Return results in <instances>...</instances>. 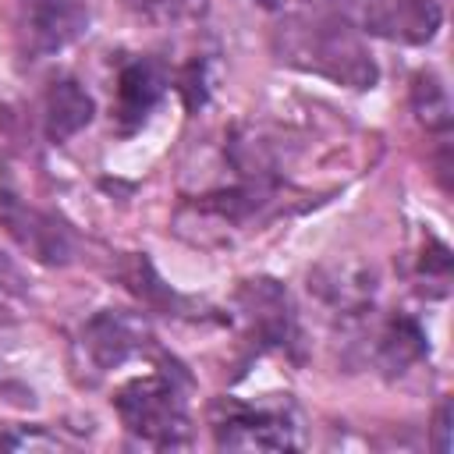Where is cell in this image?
Returning a JSON list of instances; mask_svg holds the SVG:
<instances>
[{"label": "cell", "instance_id": "obj_1", "mask_svg": "<svg viewBox=\"0 0 454 454\" xmlns=\"http://www.w3.org/2000/svg\"><path fill=\"white\" fill-rule=\"evenodd\" d=\"M273 53L280 64L330 78L348 89H372L380 71L362 43V35L351 28L348 18L333 11H298L287 14L273 28Z\"/></svg>", "mask_w": 454, "mask_h": 454}, {"label": "cell", "instance_id": "obj_2", "mask_svg": "<svg viewBox=\"0 0 454 454\" xmlns=\"http://www.w3.org/2000/svg\"><path fill=\"white\" fill-rule=\"evenodd\" d=\"M114 408L121 426L160 450L188 447L192 443V426H188V404L184 390L174 372H142L131 376L128 383L117 387Z\"/></svg>", "mask_w": 454, "mask_h": 454}, {"label": "cell", "instance_id": "obj_3", "mask_svg": "<svg viewBox=\"0 0 454 454\" xmlns=\"http://www.w3.org/2000/svg\"><path fill=\"white\" fill-rule=\"evenodd\" d=\"M149 348H153V333L142 316L124 309H103L82 323L71 344V365L82 383L96 387L131 358L145 355Z\"/></svg>", "mask_w": 454, "mask_h": 454}, {"label": "cell", "instance_id": "obj_4", "mask_svg": "<svg viewBox=\"0 0 454 454\" xmlns=\"http://www.w3.org/2000/svg\"><path fill=\"white\" fill-rule=\"evenodd\" d=\"M25 53L46 57L67 50L89 28L85 0H11Z\"/></svg>", "mask_w": 454, "mask_h": 454}, {"label": "cell", "instance_id": "obj_5", "mask_svg": "<svg viewBox=\"0 0 454 454\" xmlns=\"http://www.w3.org/2000/svg\"><path fill=\"white\" fill-rule=\"evenodd\" d=\"M213 436L216 447L227 450H287L301 443L284 411L241 404L231 397L213 408Z\"/></svg>", "mask_w": 454, "mask_h": 454}, {"label": "cell", "instance_id": "obj_6", "mask_svg": "<svg viewBox=\"0 0 454 454\" xmlns=\"http://www.w3.org/2000/svg\"><path fill=\"white\" fill-rule=\"evenodd\" d=\"M238 316L245 323V330L266 344V348H291L298 340V326H294V309L287 291L270 280V277H255V280H241L238 294H234Z\"/></svg>", "mask_w": 454, "mask_h": 454}, {"label": "cell", "instance_id": "obj_7", "mask_svg": "<svg viewBox=\"0 0 454 454\" xmlns=\"http://www.w3.org/2000/svg\"><path fill=\"white\" fill-rule=\"evenodd\" d=\"M0 223L7 227V234L39 262L46 266H64L74 252L71 234L64 231V223L43 209H35L32 202L18 199L14 192L0 188Z\"/></svg>", "mask_w": 454, "mask_h": 454}, {"label": "cell", "instance_id": "obj_8", "mask_svg": "<svg viewBox=\"0 0 454 454\" xmlns=\"http://www.w3.org/2000/svg\"><path fill=\"white\" fill-rule=\"evenodd\" d=\"M167 74L149 57H128L117 64L114 74V124L121 135H131L149 121L156 103L163 99Z\"/></svg>", "mask_w": 454, "mask_h": 454}, {"label": "cell", "instance_id": "obj_9", "mask_svg": "<svg viewBox=\"0 0 454 454\" xmlns=\"http://www.w3.org/2000/svg\"><path fill=\"white\" fill-rule=\"evenodd\" d=\"M309 291L337 316H362L376 298V270L358 259H330L309 273Z\"/></svg>", "mask_w": 454, "mask_h": 454}, {"label": "cell", "instance_id": "obj_10", "mask_svg": "<svg viewBox=\"0 0 454 454\" xmlns=\"http://www.w3.org/2000/svg\"><path fill=\"white\" fill-rule=\"evenodd\" d=\"M362 25L390 43L426 46L443 25V7L436 0H369Z\"/></svg>", "mask_w": 454, "mask_h": 454}, {"label": "cell", "instance_id": "obj_11", "mask_svg": "<svg viewBox=\"0 0 454 454\" xmlns=\"http://www.w3.org/2000/svg\"><path fill=\"white\" fill-rule=\"evenodd\" d=\"M92 114H96V103L74 78L50 82V89L43 96V131L53 145L71 142L82 128H89Z\"/></svg>", "mask_w": 454, "mask_h": 454}, {"label": "cell", "instance_id": "obj_12", "mask_svg": "<svg viewBox=\"0 0 454 454\" xmlns=\"http://www.w3.org/2000/svg\"><path fill=\"white\" fill-rule=\"evenodd\" d=\"M376 362L383 372H404L411 365H419L426 358V333L415 319L408 316H394L383 323V330L376 333Z\"/></svg>", "mask_w": 454, "mask_h": 454}, {"label": "cell", "instance_id": "obj_13", "mask_svg": "<svg viewBox=\"0 0 454 454\" xmlns=\"http://www.w3.org/2000/svg\"><path fill=\"white\" fill-rule=\"evenodd\" d=\"M411 114L426 131H447L454 114H450V96L447 85L436 71H419L411 78Z\"/></svg>", "mask_w": 454, "mask_h": 454}, {"label": "cell", "instance_id": "obj_14", "mask_svg": "<svg viewBox=\"0 0 454 454\" xmlns=\"http://www.w3.org/2000/svg\"><path fill=\"white\" fill-rule=\"evenodd\" d=\"M124 7L153 25H181L199 21L209 11V0H124Z\"/></svg>", "mask_w": 454, "mask_h": 454}, {"label": "cell", "instance_id": "obj_15", "mask_svg": "<svg viewBox=\"0 0 454 454\" xmlns=\"http://www.w3.org/2000/svg\"><path fill=\"white\" fill-rule=\"evenodd\" d=\"M25 309V280L14 262L0 252V316H18Z\"/></svg>", "mask_w": 454, "mask_h": 454}, {"label": "cell", "instance_id": "obj_16", "mask_svg": "<svg viewBox=\"0 0 454 454\" xmlns=\"http://www.w3.org/2000/svg\"><path fill=\"white\" fill-rule=\"evenodd\" d=\"M4 447H60L57 436H46V433H28V436H0Z\"/></svg>", "mask_w": 454, "mask_h": 454}, {"label": "cell", "instance_id": "obj_17", "mask_svg": "<svg viewBox=\"0 0 454 454\" xmlns=\"http://www.w3.org/2000/svg\"><path fill=\"white\" fill-rule=\"evenodd\" d=\"M447 419H450V404L443 401V404H440V411H436V426H433V433H436L433 447H436V450H447V447H450V440H447V429H450V426H447Z\"/></svg>", "mask_w": 454, "mask_h": 454}, {"label": "cell", "instance_id": "obj_18", "mask_svg": "<svg viewBox=\"0 0 454 454\" xmlns=\"http://www.w3.org/2000/svg\"><path fill=\"white\" fill-rule=\"evenodd\" d=\"M262 4H277V0H262Z\"/></svg>", "mask_w": 454, "mask_h": 454}]
</instances>
